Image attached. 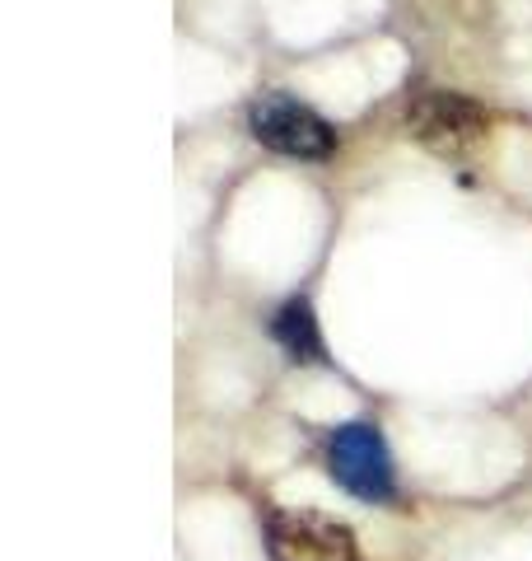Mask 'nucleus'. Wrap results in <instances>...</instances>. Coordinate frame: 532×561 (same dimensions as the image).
I'll return each mask as SVG.
<instances>
[{"mask_svg":"<svg viewBox=\"0 0 532 561\" xmlns=\"http://www.w3.org/2000/svg\"><path fill=\"white\" fill-rule=\"evenodd\" d=\"M247 127L262 140L266 150L290 154V160H327L336 150V131L317 117L309 103H299L290 94H262L253 108H247Z\"/></svg>","mask_w":532,"mask_h":561,"instance_id":"obj_2","label":"nucleus"},{"mask_svg":"<svg viewBox=\"0 0 532 561\" xmlns=\"http://www.w3.org/2000/svg\"><path fill=\"white\" fill-rule=\"evenodd\" d=\"M406 127H412L416 140H425L430 150L439 154H467L476 140L486 136V113L476 108L472 99L463 94H443V90H430L412 103V113H406Z\"/></svg>","mask_w":532,"mask_h":561,"instance_id":"obj_4","label":"nucleus"},{"mask_svg":"<svg viewBox=\"0 0 532 561\" xmlns=\"http://www.w3.org/2000/svg\"><path fill=\"white\" fill-rule=\"evenodd\" d=\"M327 472L336 478V486H346L350 496L360 501H393L397 491V472H393V454H388L383 435L365 421H350V426L332 431L327 440Z\"/></svg>","mask_w":532,"mask_h":561,"instance_id":"obj_1","label":"nucleus"},{"mask_svg":"<svg viewBox=\"0 0 532 561\" xmlns=\"http://www.w3.org/2000/svg\"><path fill=\"white\" fill-rule=\"evenodd\" d=\"M271 337L286 346L290 360H304V365H323V360H327L323 332H317V319H313V305H309V300L280 305V313L271 319Z\"/></svg>","mask_w":532,"mask_h":561,"instance_id":"obj_5","label":"nucleus"},{"mask_svg":"<svg viewBox=\"0 0 532 561\" xmlns=\"http://www.w3.org/2000/svg\"><path fill=\"white\" fill-rule=\"evenodd\" d=\"M266 557L271 561H355V534L313 511L266 515Z\"/></svg>","mask_w":532,"mask_h":561,"instance_id":"obj_3","label":"nucleus"}]
</instances>
